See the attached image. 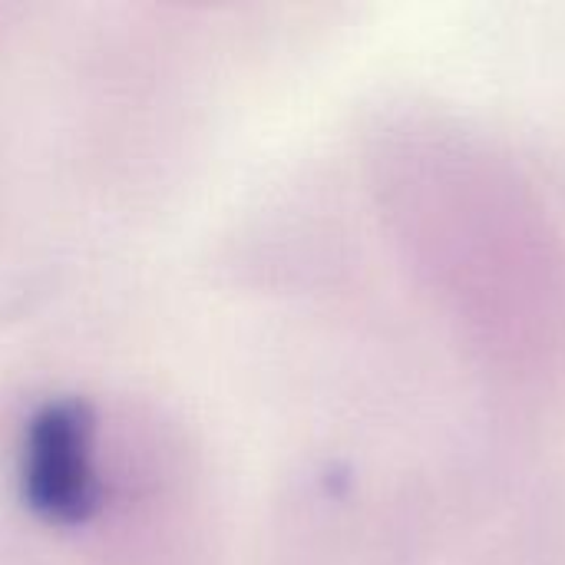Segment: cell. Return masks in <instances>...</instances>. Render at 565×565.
I'll list each match as a JSON object with an SVG mask.
<instances>
[{"instance_id":"1","label":"cell","mask_w":565,"mask_h":565,"mask_svg":"<svg viewBox=\"0 0 565 565\" xmlns=\"http://www.w3.org/2000/svg\"><path fill=\"white\" fill-rule=\"evenodd\" d=\"M93 414L79 401L50 404L26 430L23 497L56 523H83L99 503L93 470Z\"/></svg>"}]
</instances>
